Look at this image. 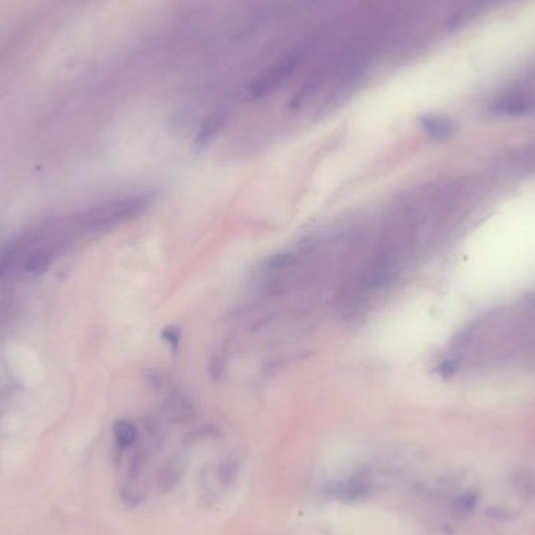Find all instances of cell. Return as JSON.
Wrapping results in <instances>:
<instances>
[{"mask_svg": "<svg viewBox=\"0 0 535 535\" xmlns=\"http://www.w3.org/2000/svg\"><path fill=\"white\" fill-rule=\"evenodd\" d=\"M185 473V462L182 457H173L157 471L155 488L160 495H166L178 486Z\"/></svg>", "mask_w": 535, "mask_h": 535, "instance_id": "cell-1", "label": "cell"}, {"mask_svg": "<svg viewBox=\"0 0 535 535\" xmlns=\"http://www.w3.org/2000/svg\"><path fill=\"white\" fill-rule=\"evenodd\" d=\"M369 490H371V483L366 477L354 476L340 482L336 487H332L330 495L340 501H357L368 496Z\"/></svg>", "mask_w": 535, "mask_h": 535, "instance_id": "cell-2", "label": "cell"}, {"mask_svg": "<svg viewBox=\"0 0 535 535\" xmlns=\"http://www.w3.org/2000/svg\"><path fill=\"white\" fill-rule=\"evenodd\" d=\"M421 127L435 141H444L454 133V124L448 118L438 116V114H426L421 118Z\"/></svg>", "mask_w": 535, "mask_h": 535, "instance_id": "cell-3", "label": "cell"}, {"mask_svg": "<svg viewBox=\"0 0 535 535\" xmlns=\"http://www.w3.org/2000/svg\"><path fill=\"white\" fill-rule=\"evenodd\" d=\"M113 437L119 449H129L138 440V429L133 423L119 419L113 426Z\"/></svg>", "mask_w": 535, "mask_h": 535, "instance_id": "cell-4", "label": "cell"}, {"mask_svg": "<svg viewBox=\"0 0 535 535\" xmlns=\"http://www.w3.org/2000/svg\"><path fill=\"white\" fill-rule=\"evenodd\" d=\"M238 460L233 457H227L224 460H221L218 468H216V482L219 483L222 488L231 487L238 477Z\"/></svg>", "mask_w": 535, "mask_h": 535, "instance_id": "cell-5", "label": "cell"}, {"mask_svg": "<svg viewBox=\"0 0 535 535\" xmlns=\"http://www.w3.org/2000/svg\"><path fill=\"white\" fill-rule=\"evenodd\" d=\"M50 262H52V254L49 251L35 252L33 256L27 260V263H25V270L29 272L40 274L46 270V268L50 265Z\"/></svg>", "mask_w": 535, "mask_h": 535, "instance_id": "cell-6", "label": "cell"}, {"mask_svg": "<svg viewBox=\"0 0 535 535\" xmlns=\"http://www.w3.org/2000/svg\"><path fill=\"white\" fill-rule=\"evenodd\" d=\"M527 104L521 99H506L496 105V113L501 114H518L526 110Z\"/></svg>", "mask_w": 535, "mask_h": 535, "instance_id": "cell-7", "label": "cell"}, {"mask_svg": "<svg viewBox=\"0 0 535 535\" xmlns=\"http://www.w3.org/2000/svg\"><path fill=\"white\" fill-rule=\"evenodd\" d=\"M163 336L168 340V343H171V345H174V346L177 345L178 341H180V334H178V330L171 329V327L169 329H164Z\"/></svg>", "mask_w": 535, "mask_h": 535, "instance_id": "cell-8", "label": "cell"}]
</instances>
